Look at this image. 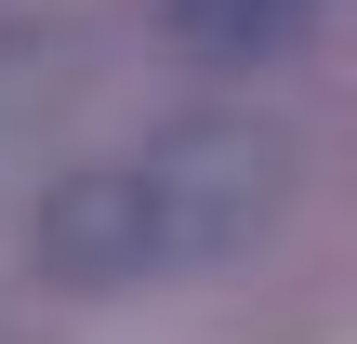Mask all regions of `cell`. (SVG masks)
<instances>
[{
	"mask_svg": "<svg viewBox=\"0 0 357 344\" xmlns=\"http://www.w3.org/2000/svg\"><path fill=\"white\" fill-rule=\"evenodd\" d=\"M291 186H305L291 133H278V119L212 106V119L146 133L132 159H79V172H53V186H40V212H26V252H40V278H53V292L212 278V265H252V252L278 239Z\"/></svg>",
	"mask_w": 357,
	"mask_h": 344,
	"instance_id": "1",
	"label": "cell"
},
{
	"mask_svg": "<svg viewBox=\"0 0 357 344\" xmlns=\"http://www.w3.org/2000/svg\"><path fill=\"white\" fill-rule=\"evenodd\" d=\"M318 13L331 0H159V40L185 53V66H291L305 40H318Z\"/></svg>",
	"mask_w": 357,
	"mask_h": 344,
	"instance_id": "2",
	"label": "cell"
}]
</instances>
